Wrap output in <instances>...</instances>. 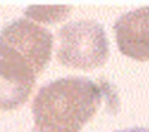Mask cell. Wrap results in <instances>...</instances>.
<instances>
[{
    "mask_svg": "<svg viewBox=\"0 0 149 132\" xmlns=\"http://www.w3.org/2000/svg\"><path fill=\"white\" fill-rule=\"evenodd\" d=\"M115 132H149V129H146V127H130V129H125V130H120V131H115Z\"/></svg>",
    "mask_w": 149,
    "mask_h": 132,
    "instance_id": "7",
    "label": "cell"
},
{
    "mask_svg": "<svg viewBox=\"0 0 149 132\" xmlns=\"http://www.w3.org/2000/svg\"><path fill=\"white\" fill-rule=\"evenodd\" d=\"M36 79L0 63V110L20 108L29 98Z\"/></svg>",
    "mask_w": 149,
    "mask_h": 132,
    "instance_id": "5",
    "label": "cell"
},
{
    "mask_svg": "<svg viewBox=\"0 0 149 132\" xmlns=\"http://www.w3.org/2000/svg\"><path fill=\"white\" fill-rule=\"evenodd\" d=\"M109 54L104 27L95 20H74L57 32V60L70 68L94 69L106 64Z\"/></svg>",
    "mask_w": 149,
    "mask_h": 132,
    "instance_id": "3",
    "label": "cell"
},
{
    "mask_svg": "<svg viewBox=\"0 0 149 132\" xmlns=\"http://www.w3.org/2000/svg\"><path fill=\"white\" fill-rule=\"evenodd\" d=\"M119 50L127 57L149 60V6L122 14L114 23Z\"/></svg>",
    "mask_w": 149,
    "mask_h": 132,
    "instance_id": "4",
    "label": "cell"
},
{
    "mask_svg": "<svg viewBox=\"0 0 149 132\" xmlns=\"http://www.w3.org/2000/svg\"><path fill=\"white\" fill-rule=\"evenodd\" d=\"M102 89L93 80L70 76L43 86L31 109L35 132H80L95 116Z\"/></svg>",
    "mask_w": 149,
    "mask_h": 132,
    "instance_id": "1",
    "label": "cell"
},
{
    "mask_svg": "<svg viewBox=\"0 0 149 132\" xmlns=\"http://www.w3.org/2000/svg\"><path fill=\"white\" fill-rule=\"evenodd\" d=\"M70 13L69 6H29L24 14L36 23H56L65 20Z\"/></svg>",
    "mask_w": 149,
    "mask_h": 132,
    "instance_id": "6",
    "label": "cell"
},
{
    "mask_svg": "<svg viewBox=\"0 0 149 132\" xmlns=\"http://www.w3.org/2000/svg\"><path fill=\"white\" fill-rule=\"evenodd\" d=\"M52 45L48 29L28 19H17L0 32V63L36 79L50 60Z\"/></svg>",
    "mask_w": 149,
    "mask_h": 132,
    "instance_id": "2",
    "label": "cell"
}]
</instances>
